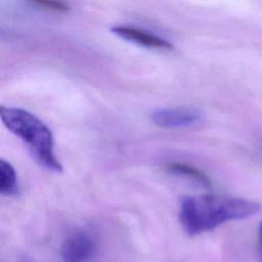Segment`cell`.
<instances>
[{
  "label": "cell",
  "instance_id": "cell-9",
  "mask_svg": "<svg viewBox=\"0 0 262 262\" xmlns=\"http://www.w3.org/2000/svg\"><path fill=\"white\" fill-rule=\"evenodd\" d=\"M259 246H260V250H261V253H262V222H261L260 227H259Z\"/></svg>",
  "mask_w": 262,
  "mask_h": 262
},
{
  "label": "cell",
  "instance_id": "cell-2",
  "mask_svg": "<svg viewBox=\"0 0 262 262\" xmlns=\"http://www.w3.org/2000/svg\"><path fill=\"white\" fill-rule=\"evenodd\" d=\"M0 117L4 126L27 145L41 166L56 173L62 171V166L54 154L52 132L41 119L14 106H1Z\"/></svg>",
  "mask_w": 262,
  "mask_h": 262
},
{
  "label": "cell",
  "instance_id": "cell-6",
  "mask_svg": "<svg viewBox=\"0 0 262 262\" xmlns=\"http://www.w3.org/2000/svg\"><path fill=\"white\" fill-rule=\"evenodd\" d=\"M165 169L169 173L188 178L191 181H193L198 184H201L202 186L211 187V185H212L210 178L203 171H201L200 169H198L191 165L184 164V163L172 162V163L166 164Z\"/></svg>",
  "mask_w": 262,
  "mask_h": 262
},
{
  "label": "cell",
  "instance_id": "cell-10",
  "mask_svg": "<svg viewBox=\"0 0 262 262\" xmlns=\"http://www.w3.org/2000/svg\"><path fill=\"white\" fill-rule=\"evenodd\" d=\"M20 262H30V260L28 258H23Z\"/></svg>",
  "mask_w": 262,
  "mask_h": 262
},
{
  "label": "cell",
  "instance_id": "cell-1",
  "mask_svg": "<svg viewBox=\"0 0 262 262\" xmlns=\"http://www.w3.org/2000/svg\"><path fill=\"white\" fill-rule=\"evenodd\" d=\"M260 210L258 203L218 194L185 195L181 199L179 220L188 235L210 231L230 221L248 218Z\"/></svg>",
  "mask_w": 262,
  "mask_h": 262
},
{
  "label": "cell",
  "instance_id": "cell-8",
  "mask_svg": "<svg viewBox=\"0 0 262 262\" xmlns=\"http://www.w3.org/2000/svg\"><path fill=\"white\" fill-rule=\"evenodd\" d=\"M34 5L41 7L46 10L56 11V12H66L70 9L69 5L63 2H56V1H34L32 2Z\"/></svg>",
  "mask_w": 262,
  "mask_h": 262
},
{
  "label": "cell",
  "instance_id": "cell-4",
  "mask_svg": "<svg viewBox=\"0 0 262 262\" xmlns=\"http://www.w3.org/2000/svg\"><path fill=\"white\" fill-rule=\"evenodd\" d=\"M95 251L94 242L85 233L69 236L60 249L64 262H87L94 256Z\"/></svg>",
  "mask_w": 262,
  "mask_h": 262
},
{
  "label": "cell",
  "instance_id": "cell-3",
  "mask_svg": "<svg viewBox=\"0 0 262 262\" xmlns=\"http://www.w3.org/2000/svg\"><path fill=\"white\" fill-rule=\"evenodd\" d=\"M203 118L201 110L193 106H173L161 108L151 114V121L162 128L187 127L199 123Z\"/></svg>",
  "mask_w": 262,
  "mask_h": 262
},
{
  "label": "cell",
  "instance_id": "cell-7",
  "mask_svg": "<svg viewBox=\"0 0 262 262\" xmlns=\"http://www.w3.org/2000/svg\"><path fill=\"white\" fill-rule=\"evenodd\" d=\"M0 192L6 196L19 193V184L14 167L4 159L0 160Z\"/></svg>",
  "mask_w": 262,
  "mask_h": 262
},
{
  "label": "cell",
  "instance_id": "cell-5",
  "mask_svg": "<svg viewBox=\"0 0 262 262\" xmlns=\"http://www.w3.org/2000/svg\"><path fill=\"white\" fill-rule=\"evenodd\" d=\"M112 31L117 36L128 40L130 42L142 45L144 47L159 48V49H172L173 45L166 39H163L149 32L130 26H116Z\"/></svg>",
  "mask_w": 262,
  "mask_h": 262
}]
</instances>
